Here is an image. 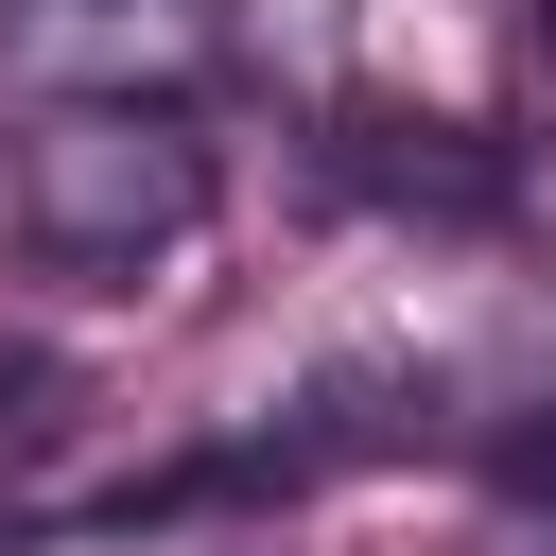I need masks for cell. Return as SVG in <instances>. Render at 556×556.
<instances>
[{
	"label": "cell",
	"mask_w": 556,
	"mask_h": 556,
	"mask_svg": "<svg viewBox=\"0 0 556 556\" xmlns=\"http://www.w3.org/2000/svg\"><path fill=\"white\" fill-rule=\"evenodd\" d=\"M0 208H17V243H35V261H70V278H156V261H191V243H208L226 174H208V139H191L174 104L87 87V104H35V122H17Z\"/></svg>",
	"instance_id": "6da1fadb"
},
{
	"label": "cell",
	"mask_w": 556,
	"mask_h": 556,
	"mask_svg": "<svg viewBox=\"0 0 556 556\" xmlns=\"http://www.w3.org/2000/svg\"><path fill=\"white\" fill-rule=\"evenodd\" d=\"M70 434V365H35V348H0V469H35Z\"/></svg>",
	"instance_id": "7a4b0ae2"
},
{
	"label": "cell",
	"mask_w": 556,
	"mask_h": 556,
	"mask_svg": "<svg viewBox=\"0 0 556 556\" xmlns=\"http://www.w3.org/2000/svg\"><path fill=\"white\" fill-rule=\"evenodd\" d=\"M70 17H191V0H17V35H70Z\"/></svg>",
	"instance_id": "3957f363"
},
{
	"label": "cell",
	"mask_w": 556,
	"mask_h": 556,
	"mask_svg": "<svg viewBox=\"0 0 556 556\" xmlns=\"http://www.w3.org/2000/svg\"><path fill=\"white\" fill-rule=\"evenodd\" d=\"M539 70H556V0H539Z\"/></svg>",
	"instance_id": "277c9868"
}]
</instances>
